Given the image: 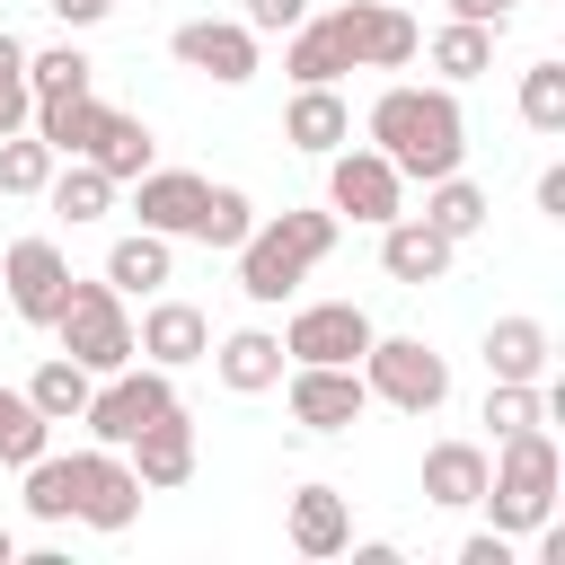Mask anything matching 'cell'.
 <instances>
[{
    "instance_id": "6da1fadb",
    "label": "cell",
    "mask_w": 565,
    "mask_h": 565,
    "mask_svg": "<svg viewBox=\"0 0 565 565\" xmlns=\"http://www.w3.org/2000/svg\"><path fill=\"white\" fill-rule=\"evenodd\" d=\"M371 132L388 141V168L406 177H450L459 168V106L450 97H415V88H388Z\"/></svg>"
},
{
    "instance_id": "7a4b0ae2",
    "label": "cell",
    "mask_w": 565,
    "mask_h": 565,
    "mask_svg": "<svg viewBox=\"0 0 565 565\" xmlns=\"http://www.w3.org/2000/svg\"><path fill=\"white\" fill-rule=\"evenodd\" d=\"M344 53H362V62H406V53H415V26H406L397 9H344V18H327L318 35H300L291 71H300V79H327Z\"/></svg>"
},
{
    "instance_id": "3957f363",
    "label": "cell",
    "mask_w": 565,
    "mask_h": 565,
    "mask_svg": "<svg viewBox=\"0 0 565 565\" xmlns=\"http://www.w3.org/2000/svg\"><path fill=\"white\" fill-rule=\"evenodd\" d=\"M318 247H327V212H282V230H265V238L247 247V291H256V300H282Z\"/></svg>"
},
{
    "instance_id": "277c9868",
    "label": "cell",
    "mask_w": 565,
    "mask_h": 565,
    "mask_svg": "<svg viewBox=\"0 0 565 565\" xmlns=\"http://www.w3.org/2000/svg\"><path fill=\"white\" fill-rule=\"evenodd\" d=\"M547 468H556V459H547V433L521 424L512 450H503V477H494V521H503V530H521V521L547 512Z\"/></svg>"
},
{
    "instance_id": "5b68a950",
    "label": "cell",
    "mask_w": 565,
    "mask_h": 565,
    "mask_svg": "<svg viewBox=\"0 0 565 565\" xmlns=\"http://www.w3.org/2000/svg\"><path fill=\"white\" fill-rule=\"evenodd\" d=\"M371 380H380L397 406H441V388H450L424 344H380V353H371Z\"/></svg>"
},
{
    "instance_id": "8992f818",
    "label": "cell",
    "mask_w": 565,
    "mask_h": 565,
    "mask_svg": "<svg viewBox=\"0 0 565 565\" xmlns=\"http://www.w3.org/2000/svg\"><path fill=\"white\" fill-rule=\"evenodd\" d=\"M62 335L79 344V362H124V327H115V309L97 300V291H62Z\"/></svg>"
},
{
    "instance_id": "52a82bcc",
    "label": "cell",
    "mask_w": 565,
    "mask_h": 565,
    "mask_svg": "<svg viewBox=\"0 0 565 565\" xmlns=\"http://www.w3.org/2000/svg\"><path fill=\"white\" fill-rule=\"evenodd\" d=\"M62 486H71V512H88V521H132V486L106 468V459H62Z\"/></svg>"
},
{
    "instance_id": "ba28073f",
    "label": "cell",
    "mask_w": 565,
    "mask_h": 565,
    "mask_svg": "<svg viewBox=\"0 0 565 565\" xmlns=\"http://www.w3.org/2000/svg\"><path fill=\"white\" fill-rule=\"evenodd\" d=\"M159 415H168V388H159V380H124V388L97 397V433H106V441H141Z\"/></svg>"
},
{
    "instance_id": "9c48e42d",
    "label": "cell",
    "mask_w": 565,
    "mask_h": 565,
    "mask_svg": "<svg viewBox=\"0 0 565 565\" xmlns=\"http://www.w3.org/2000/svg\"><path fill=\"white\" fill-rule=\"evenodd\" d=\"M362 344H371L362 309H309V318L291 327V353H309V362H344V353H362Z\"/></svg>"
},
{
    "instance_id": "30bf717a",
    "label": "cell",
    "mask_w": 565,
    "mask_h": 565,
    "mask_svg": "<svg viewBox=\"0 0 565 565\" xmlns=\"http://www.w3.org/2000/svg\"><path fill=\"white\" fill-rule=\"evenodd\" d=\"M335 203H344L353 221H388V212H397V177H388V159H344V168H335Z\"/></svg>"
},
{
    "instance_id": "8fae6325",
    "label": "cell",
    "mask_w": 565,
    "mask_h": 565,
    "mask_svg": "<svg viewBox=\"0 0 565 565\" xmlns=\"http://www.w3.org/2000/svg\"><path fill=\"white\" fill-rule=\"evenodd\" d=\"M9 282H18V309H26V318H53V309H62V265H53L44 238H26V247L9 256Z\"/></svg>"
},
{
    "instance_id": "7c38bea8",
    "label": "cell",
    "mask_w": 565,
    "mask_h": 565,
    "mask_svg": "<svg viewBox=\"0 0 565 565\" xmlns=\"http://www.w3.org/2000/svg\"><path fill=\"white\" fill-rule=\"evenodd\" d=\"M291 406H300V424H318V433H335V424H353V406H362V388L344 380V371H309L300 388H291Z\"/></svg>"
},
{
    "instance_id": "4fadbf2b",
    "label": "cell",
    "mask_w": 565,
    "mask_h": 565,
    "mask_svg": "<svg viewBox=\"0 0 565 565\" xmlns=\"http://www.w3.org/2000/svg\"><path fill=\"white\" fill-rule=\"evenodd\" d=\"M424 494H433V503H477V494H486V459H477L468 441H441V450L424 459Z\"/></svg>"
},
{
    "instance_id": "5bb4252c",
    "label": "cell",
    "mask_w": 565,
    "mask_h": 565,
    "mask_svg": "<svg viewBox=\"0 0 565 565\" xmlns=\"http://www.w3.org/2000/svg\"><path fill=\"white\" fill-rule=\"evenodd\" d=\"M177 53H185V62H203L212 79H247V71H256V62H247V35H230V26H185V35H177Z\"/></svg>"
},
{
    "instance_id": "9a60e30c",
    "label": "cell",
    "mask_w": 565,
    "mask_h": 565,
    "mask_svg": "<svg viewBox=\"0 0 565 565\" xmlns=\"http://www.w3.org/2000/svg\"><path fill=\"white\" fill-rule=\"evenodd\" d=\"M441 265H450V238H441L433 221H424V230H388V274H397V282H433Z\"/></svg>"
},
{
    "instance_id": "2e32d148",
    "label": "cell",
    "mask_w": 565,
    "mask_h": 565,
    "mask_svg": "<svg viewBox=\"0 0 565 565\" xmlns=\"http://www.w3.org/2000/svg\"><path fill=\"white\" fill-rule=\"evenodd\" d=\"M486 362H494V371H503V380H530V371H539V362H547V335H539V327H530V318H503V327H494V335H486Z\"/></svg>"
},
{
    "instance_id": "e0dca14e",
    "label": "cell",
    "mask_w": 565,
    "mask_h": 565,
    "mask_svg": "<svg viewBox=\"0 0 565 565\" xmlns=\"http://www.w3.org/2000/svg\"><path fill=\"white\" fill-rule=\"evenodd\" d=\"M141 212H150V221H168V230H194V212H203V185H194V177H150Z\"/></svg>"
},
{
    "instance_id": "ac0fdd59",
    "label": "cell",
    "mask_w": 565,
    "mask_h": 565,
    "mask_svg": "<svg viewBox=\"0 0 565 565\" xmlns=\"http://www.w3.org/2000/svg\"><path fill=\"white\" fill-rule=\"evenodd\" d=\"M291 530H300V547H335V539H344V503H335L327 486H300V512H291Z\"/></svg>"
},
{
    "instance_id": "d6986e66",
    "label": "cell",
    "mask_w": 565,
    "mask_h": 565,
    "mask_svg": "<svg viewBox=\"0 0 565 565\" xmlns=\"http://www.w3.org/2000/svg\"><path fill=\"white\" fill-rule=\"evenodd\" d=\"M521 115H530L539 132H556V124H565V62H539V71H530V88H521Z\"/></svg>"
},
{
    "instance_id": "ffe728a7",
    "label": "cell",
    "mask_w": 565,
    "mask_h": 565,
    "mask_svg": "<svg viewBox=\"0 0 565 565\" xmlns=\"http://www.w3.org/2000/svg\"><path fill=\"white\" fill-rule=\"evenodd\" d=\"M106 274H115L124 291H150V282H168V247H159V238H124Z\"/></svg>"
},
{
    "instance_id": "44dd1931",
    "label": "cell",
    "mask_w": 565,
    "mask_h": 565,
    "mask_svg": "<svg viewBox=\"0 0 565 565\" xmlns=\"http://www.w3.org/2000/svg\"><path fill=\"white\" fill-rule=\"evenodd\" d=\"M335 132H344V106H335L327 88H309V97L291 106V141H309V150H327Z\"/></svg>"
},
{
    "instance_id": "7402d4cb",
    "label": "cell",
    "mask_w": 565,
    "mask_h": 565,
    "mask_svg": "<svg viewBox=\"0 0 565 565\" xmlns=\"http://www.w3.org/2000/svg\"><path fill=\"white\" fill-rule=\"evenodd\" d=\"M88 141H97V159H106V168H141V159H150V132H141V124H124V115H97V132H88Z\"/></svg>"
},
{
    "instance_id": "603a6c76",
    "label": "cell",
    "mask_w": 565,
    "mask_h": 565,
    "mask_svg": "<svg viewBox=\"0 0 565 565\" xmlns=\"http://www.w3.org/2000/svg\"><path fill=\"white\" fill-rule=\"evenodd\" d=\"M141 441H150V450H141V468H150L159 486H177V477H185V433H177V406H168V415H159Z\"/></svg>"
},
{
    "instance_id": "cb8c5ba5",
    "label": "cell",
    "mask_w": 565,
    "mask_h": 565,
    "mask_svg": "<svg viewBox=\"0 0 565 565\" xmlns=\"http://www.w3.org/2000/svg\"><path fill=\"white\" fill-rule=\"evenodd\" d=\"M35 450H44V424H35V406L0 388V459H35Z\"/></svg>"
},
{
    "instance_id": "d4e9b609",
    "label": "cell",
    "mask_w": 565,
    "mask_h": 565,
    "mask_svg": "<svg viewBox=\"0 0 565 565\" xmlns=\"http://www.w3.org/2000/svg\"><path fill=\"white\" fill-rule=\"evenodd\" d=\"M477 221H486L477 185H450V177H441V194H433V230H441V238H468Z\"/></svg>"
},
{
    "instance_id": "484cf974",
    "label": "cell",
    "mask_w": 565,
    "mask_h": 565,
    "mask_svg": "<svg viewBox=\"0 0 565 565\" xmlns=\"http://www.w3.org/2000/svg\"><path fill=\"white\" fill-rule=\"evenodd\" d=\"M433 62H441V71H459V79H468V71H486V26H468V18H459L450 35H433Z\"/></svg>"
},
{
    "instance_id": "4316f807",
    "label": "cell",
    "mask_w": 565,
    "mask_h": 565,
    "mask_svg": "<svg viewBox=\"0 0 565 565\" xmlns=\"http://www.w3.org/2000/svg\"><path fill=\"white\" fill-rule=\"evenodd\" d=\"M194 230H203V238H221V247H238V238H247V203L203 185V212H194Z\"/></svg>"
},
{
    "instance_id": "83f0119b",
    "label": "cell",
    "mask_w": 565,
    "mask_h": 565,
    "mask_svg": "<svg viewBox=\"0 0 565 565\" xmlns=\"http://www.w3.org/2000/svg\"><path fill=\"white\" fill-rule=\"evenodd\" d=\"M194 344H203V318H194V309H159V318H150V353H168V362H185Z\"/></svg>"
},
{
    "instance_id": "f1b7e54d",
    "label": "cell",
    "mask_w": 565,
    "mask_h": 565,
    "mask_svg": "<svg viewBox=\"0 0 565 565\" xmlns=\"http://www.w3.org/2000/svg\"><path fill=\"white\" fill-rule=\"evenodd\" d=\"M221 371H230L238 388H265V380H274V344H265V335H238V344L221 353Z\"/></svg>"
},
{
    "instance_id": "f546056e",
    "label": "cell",
    "mask_w": 565,
    "mask_h": 565,
    "mask_svg": "<svg viewBox=\"0 0 565 565\" xmlns=\"http://www.w3.org/2000/svg\"><path fill=\"white\" fill-rule=\"evenodd\" d=\"M88 406V388H79V371L71 362H53L44 380H35V415H79Z\"/></svg>"
},
{
    "instance_id": "4dcf8cb0",
    "label": "cell",
    "mask_w": 565,
    "mask_h": 565,
    "mask_svg": "<svg viewBox=\"0 0 565 565\" xmlns=\"http://www.w3.org/2000/svg\"><path fill=\"white\" fill-rule=\"evenodd\" d=\"M486 424H494V433H521V424H539V397H530L521 380H503V388L486 397Z\"/></svg>"
},
{
    "instance_id": "1f68e13d",
    "label": "cell",
    "mask_w": 565,
    "mask_h": 565,
    "mask_svg": "<svg viewBox=\"0 0 565 565\" xmlns=\"http://www.w3.org/2000/svg\"><path fill=\"white\" fill-rule=\"evenodd\" d=\"M62 212H71V221H88V212H106V177H97V168H79V177H62Z\"/></svg>"
},
{
    "instance_id": "d6a6232c",
    "label": "cell",
    "mask_w": 565,
    "mask_h": 565,
    "mask_svg": "<svg viewBox=\"0 0 565 565\" xmlns=\"http://www.w3.org/2000/svg\"><path fill=\"white\" fill-rule=\"evenodd\" d=\"M35 177H44V150L35 141H9L0 150V185H35Z\"/></svg>"
},
{
    "instance_id": "836d02e7",
    "label": "cell",
    "mask_w": 565,
    "mask_h": 565,
    "mask_svg": "<svg viewBox=\"0 0 565 565\" xmlns=\"http://www.w3.org/2000/svg\"><path fill=\"white\" fill-rule=\"evenodd\" d=\"M26 106V79H18V44L0 35V132H9V115Z\"/></svg>"
},
{
    "instance_id": "e575fe53",
    "label": "cell",
    "mask_w": 565,
    "mask_h": 565,
    "mask_svg": "<svg viewBox=\"0 0 565 565\" xmlns=\"http://www.w3.org/2000/svg\"><path fill=\"white\" fill-rule=\"evenodd\" d=\"M79 71H88L79 53H44V62H35V88H44V97H53V88H79Z\"/></svg>"
},
{
    "instance_id": "d590c367",
    "label": "cell",
    "mask_w": 565,
    "mask_h": 565,
    "mask_svg": "<svg viewBox=\"0 0 565 565\" xmlns=\"http://www.w3.org/2000/svg\"><path fill=\"white\" fill-rule=\"evenodd\" d=\"M26 503L53 521V512H71V486H62V468H35V486H26Z\"/></svg>"
},
{
    "instance_id": "8d00e7d4",
    "label": "cell",
    "mask_w": 565,
    "mask_h": 565,
    "mask_svg": "<svg viewBox=\"0 0 565 565\" xmlns=\"http://www.w3.org/2000/svg\"><path fill=\"white\" fill-rule=\"evenodd\" d=\"M450 9H459L468 26H503V18H512V0H450Z\"/></svg>"
},
{
    "instance_id": "74e56055",
    "label": "cell",
    "mask_w": 565,
    "mask_h": 565,
    "mask_svg": "<svg viewBox=\"0 0 565 565\" xmlns=\"http://www.w3.org/2000/svg\"><path fill=\"white\" fill-rule=\"evenodd\" d=\"M300 18V0H256V26H291Z\"/></svg>"
},
{
    "instance_id": "f35d334b",
    "label": "cell",
    "mask_w": 565,
    "mask_h": 565,
    "mask_svg": "<svg viewBox=\"0 0 565 565\" xmlns=\"http://www.w3.org/2000/svg\"><path fill=\"white\" fill-rule=\"evenodd\" d=\"M53 9H62V18H97L106 0H53Z\"/></svg>"
}]
</instances>
